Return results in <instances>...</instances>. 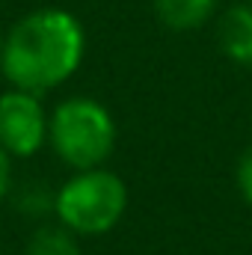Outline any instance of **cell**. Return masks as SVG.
Returning <instances> with one entry per match:
<instances>
[{"instance_id": "1", "label": "cell", "mask_w": 252, "mask_h": 255, "mask_svg": "<svg viewBox=\"0 0 252 255\" xmlns=\"http://www.w3.org/2000/svg\"><path fill=\"white\" fill-rule=\"evenodd\" d=\"M83 54L86 33L77 15L63 6H39L3 33L0 71L12 89L45 95L74 77Z\"/></svg>"}, {"instance_id": "2", "label": "cell", "mask_w": 252, "mask_h": 255, "mask_svg": "<svg viewBox=\"0 0 252 255\" xmlns=\"http://www.w3.org/2000/svg\"><path fill=\"white\" fill-rule=\"evenodd\" d=\"M48 142L74 172L101 166L116 148V122L95 98H65L48 116Z\"/></svg>"}, {"instance_id": "3", "label": "cell", "mask_w": 252, "mask_h": 255, "mask_svg": "<svg viewBox=\"0 0 252 255\" xmlns=\"http://www.w3.org/2000/svg\"><path fill=\"white\" fill-rule=\"evenodd\" d=\"M127 208L125 181L110 169H80L57 190L54 214L71 235L98 238L119 226Z\"/></svg>"}, {"instance_id": "4", "label": "cell", "mask_w": 252, "mask_h": 255, "mask_svg": "<svg viewBox=\"0 0 252 255\" xmlns=\"http://www.w3.org/2000/svg\"><path fill=\"white\" fill-rule=\"evenodd\" d=\"M48 142V113L42 95L9 89L0 95V148L15 157H30Z\"/></svg>"}, {"instance_id": "5", "label": "cell", "mask_w": 252, "mask_h": 255, "mask_svg": "<svg viewBox=\"0 0 252 255\" xmlns=\"http://www.w3.org/2000/svg\"><path fill=\"white\" fill-rule=\"evenodd\" d=\"M217 39L220 51L235 65L252 68V6L250 3H235L220 15L217 24Z\"/></svg>"}, {"instance_id": "6", "label": "cell", "mask_w": 252, "mask_h": 255, "mask_svg": "<svg viewBox=\"0 0 252 255\" xmlns=\"http://www.w3.org/2000/svg\"><path fill=\"white\" fill-rule=\"evenodd\" d=\"M217 3L220 0H151L157 21L175 33L199 30L202 24H208Z\"/></svg>"}, {"instance_id": "7", "label": "cell", "mask_w": 252, "mask_h": 255, "mask_svg": "<svg viewBox=\"0 0 252 255\" xmlns=\"http://www.w3.org/2000/svg\"><path fill=\"white\" fill-rule=\"evenodd\" d=\"M12 202H15V211H18L21 217L45 220L48 214H54L57 190H51V187H48L45 181H39V178H30V181H24L21 187H15Z\"/></svg>"}, {"instance_id": "8", "label": "cell", "mask_w": 252, "mask_h": 255, "mask_svg": "<svg viewBox=\"0 0 252 255\" xmlns=\"http://www.w3.org/2000/svg\"><path fill=\"white\" fill-rule=\"evenodd\" d=\"M27 255H80L77 235L65 226H39L27 244Z\"/></svg>"}, {"instance_id": "9", "label": "cell", "mask_w": 252, "mask_h": 255, "mask_svg": "<svg viewBox=\"0 0 252 255\" xmlns=\"http://www.w3.org/2000/svg\"><path fill=\"white\" fill-rule=\"evenodd\" d=\"M238 190L244 196V202L252 208V148L241 157V163H238Z\"/></svg>"}, {"instance_id": "10", "label": "cell", "mask_w": 252, "mask_h": 255, "mask_svg": "<svg viewBox=\"0 0 252 255\" xmlns=\"http://www.w3.org/2000/svg\"><path fill=\"white\" fill-rule=\"evenodd\" d=\"M12 193V154L0 148V202Z\"/></svg>"}, {"instance_id": "11", "label": "cell", "mask_w": 252, "mask_h": 255, "mask_svg": "<svg viewBox=\"0 0 252 255\" xmlns=\"http://www.w3.org/2000/svg\"><path fill=\"white\" fill-rule=\"evenodd\" d=\"M0 48H3V27H0Z\"/></svg>"}, {"instance_id": "12", "label": "cell", "mask_w": 252, "mask_h": 255, "mask_svg": "<svg viewBox=\"0 0 252 255\" xmlns=\"http://www.w3.org/2000/svg\"><path fill=\"white\" fill-rule=\"evenodd\" d=\"M244 3H250V6H252V0H244Z\"/></svg>"}]
</instances>
